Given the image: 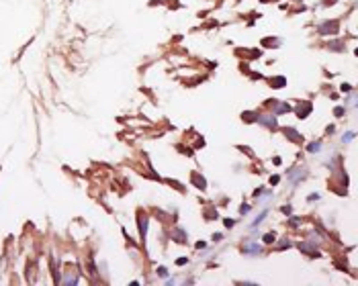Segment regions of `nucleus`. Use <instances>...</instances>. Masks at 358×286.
Segmentation results:
<instances>
[{"label": "nucleus", "instance_id": "423d86ee", "mask_svg": "<svg viewBox=\"0 0 358 286\" xmlns=\"http://www.w3.org/2000/svg\"><path fill=\"white\" fill-rule=\"evenodd\" d=\"M186 262H188V260H186V258H180V260H178V262H176V264H178V266H184V264H186Z\"/></svg>", "mask_w": 358, "mask_h": 286}, {"label": "nucleus", "instance_id": "7ed1b4c3", "mask_svg": "<svg viewBox=\"0 0 358 286\" xmlns=\"http://www.w3.org/2000/svg\"><path fill=\"white\" fill-rule=\"evenodd\" d=\"M284 133L289 135V139H295V141H301V135H299V133H293V129H284Z\"/></svg>", "mask_w": 358, "mask_h": 286}, {"label": "nucleus", "instance_id": "20e7f679", "mask_svg": "<svg viewBox=\"0 0 358 286\" xmlns=\"http://www.w3.org/2000/svg\"><path fill=\"white\" fill-rule=\"evenodd\" d=\"M192 182H195V184H199L201 188H205V182H203V178H201V176H195V180H192Z\"/></svg>", "mask_w": 358, "mask_h": 286}, {"label": "nucleus", "instance_id": "f257e3e1", "mask_svg": "<svg viewBox=\"0 0 358 286\" xmlns=\"http://www.w3.org/2000/svg\"><path fill=\"white\" fill-rule=\"evenodd\" d=\"M327 31H332L330 35L338 33V23H336V21H332V23H324V25L319 27V33H321V35H327Z\"/></svg>", "mask_w": 358, "mask_h": 286}, {"label": "nucleus", "instance_id": "f03ea898", "mask_svg": "<svg viewBox=\"0 0 358 286\" xmlns=\"http://www.w3.org/2000/svg\"><path fill=\"white\" fill-rule=\"evenodd\" d=\"M258 121H260L262 125L270 127V129H274V127H276V119H274V115H262V117H258Z\"/></svg>", "mask_w": 358, "mask_h": 286}, {"label": "nucleus", "instance_id": "39448f33", "mask_svg": "<svg viewBox=\"0 0 358 286\" xmlns=\"http://www.w3.org/2000/svg\"><path fill=\"white\" fill-rule=\"evenodd\" d=\"M307 149H309V151H319V143H311Z\"/></svg>", "mask_w": 358, "mask_h": 286}]
</instances>
